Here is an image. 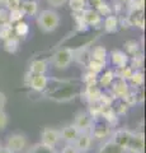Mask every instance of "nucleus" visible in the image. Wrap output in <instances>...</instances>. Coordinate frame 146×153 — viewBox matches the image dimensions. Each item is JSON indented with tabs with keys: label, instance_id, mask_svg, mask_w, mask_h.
<instances>
[{
	"label": "nucleus",
	"instance_id": "obj_1",
	"mask_svg": "<svg viewBox=\"0 0 146 153\" xmlns=\"http://www.w3.org/2000/svg\"><path fill=\"white\" fill-rule=\"evenodd\" d=\"M60 25V16L52 9H46L38 13L37 16V26L43 33L54 32Z\"/></svg>",
	"mask_w": 146,
	"mask_h": 153
},
{
	"label": "nucleus",
	"instance_id": "obj_2",
	"mask_svg": "<svg viewBox=\"0 0 146 153\" xmlns=\"http://www.w3.org/2000/svg\"><path fill=\"white\" fill-rule=\"evenodd\" d=\"M75 57V54L71 49L69 47H64V49H60L55 52V54L51 56V64H52L56 69H67L70 65H71L73 60Z\"/></svg>",
	"mask_w": 146,
	"mask_h": 153
},
{
	"label": "nucleus",
	"instance_id": "obj_3",
	"mask_svg": "<svg viewBox=\"0 0 146 153\" xmlns=\"http://www.w3.org/2000/svg\"><path fill=\"white\" fill-rule=\"evenodd\" d=\"M111 124L108 123L104 117H102L101 115L93 117V124L90 128V135L93 138H97V139H102V138H106L111 130Z\"/></svg>",
	"mask_w": 146,
	"mask_h": 153
},
{
	"label": "nucleus",
	"instance_id": "obj_4",
	"mask_svg": "<svg viewBox=\"0 0 146 153\" xmlns=\"http://www.w3.org/2000/svg\"><path fill=\"white\" fill-rule=\"evenodd\" d=\"M60 140H61V135H60V130H57V129L46 128L41 134L42 144L47 148H50V149H54L59 144Z\"/></svg>",
	"mask_w": 146,
	"mask_h": 153
},
{
	"label": "nucleus",
	"instance_id": "obj_5",
	"mask_svg": "<svg viewBox=\"0 0 146 153\" xmlns=\"http://www.w3.org/2000/svg\"><path fill=\"white\" fill-rule=\"evenodd\" d=\"M27 146V138L26 135L19 133L15 134H10L7 139V148H9L13 153H19L26 148Z\"/></svg>",
	"mask_w": 146,
	"mask_h": 153
},
{
	"label": "nucleus",
	"instance_id": "obj_6",
	"mask_svg": "<svg viewBox=\"0 0 146 153\" xmlns=\"http://www.w3.org/2000/svg\"><path fill=\"white\" fill-rule=\"evenodd\" d=\"M109 87H112V94L116 98H126V96L130 93V87L127 84L126 79H122L120 76L117 78H113L112 83Z\"/></svg>",
	"mask_w": 146,
	"mask_h": 153
},
{
	"label": "nucleus",
	"instance_id": "obj_7",
	"mask_svg": "<svg viewBox=\"0 0 146 153\" xmlns=\"http://www.w3.org/2000/svg\"><path fill=\"white\" fill-rule=\"evenodd\" d=\"M92 124H93V117H92L90 114L81 111V112H79L76 116H75L74 125L78 128V130L80 133H83V131H90Z\"/></svg>",
	"mask_w": 146,
	"mask_h": 153
},
{
	"label": "nucleus",
	"instance_id": "obj_8",
	"mask_svg": "<svg viewBox=\"0 0 146 153\" xmlns=\"http://www.w3.org/2000/svg\"><path fill=\"white\" fill-rule=\"evenodd\" d=\"M92 142H93V137L90 135L89 131H83L79 133L78 138L74 142V146L76 147V149L80 153H87L92 147Z\"/></svg>",
	"mask_w": 146,
	"mask_h": 153
},
{
	"label": "nucleus",
	"instance_id": "obj_9",
	"mask_svg": "<svg viewBox=\"0 0 146 153\" xmlns=\"http://www.w3.org/2000/svg\"><path fill=\"white\" fill-rule=\"evenodd\" d=\"M81 17L84 19V22L87 23V26L98 27L99 25H102V16L94 8H89V9L85 8L81 12Z\"/></svg>",
	"mask_w": 146,
	"mask_h": 153
},
{
	"label": "nucleus",
	"instance_id": "obj_10",
	"mask_svg": "<svg viewBox=\"0 0 146 153\" xmlns=\"http://www.w3.org/2000/svg\"><path fill=\"white\" fill-rule=\"evenodd\" d=\"M145 148V139H144V134H134L131 135L128 144L126 147V151H130L132 153H137L144 151Z\"/></svg>",
	"mask_w": 146,
	"mask_h": 153
},
{
	"label": "nucleus",
	"instance_id": "obj_11",
	"mask_svg": "<svg viewBox=\"0 0 146 153\" xmlns=\"http://www.w3.org/2000/svg\"><path fill=\"white\" fill-rule=\"evenodd\" d=\"M79 130L74 124H69V125L64 126L62 130H60V135H61V140H64L65 143H74L75 139L79 135Z\"/></svg>",
	"mask_w": 146,
	"mask_h": 153
},
{
	"label": "nucleus",
	"instance_id": "obj_12",
	"mask_svg": "<svg viewBox=\"0 0 146 153\" xmlns=\"http://www.w3.org/2000/svg\"><path fill=\"white\" fill-rule=\"evenodd\" d=\"M31 78H29V87L34 91H43L47 87L48 79L45 74H32L31 73Z\"/></svg>",
	"mask_w": 146,
	"mask_h": 153
},
{
	"label": "nucleus",
	"instance_id": "obj_13",
	"mask_svg": "<svg viewBox=\"0 0 146 153\" xmlns=\"http://www.w3.org/2000/svg\"><path fill=\"white\" fill-rule=\"evenodd\" d=\"M128 55L126 52L121 51V50H113L111 52V60H112V64L117 66V68H123L128 64Z\"/></svg>",
	"mask_w": 146,
	"mask_h": 153
},
{
	"label": "nucleus",
	"instance_id": "obj_14",
	"mask_svg": "<svg viewBox=\"0 0 146 153\" xmlns=\"http://www.w3.org/2000/svg\"><path fill=\"white\" fill-rule=\"evenodd\" d=\"M103 27H104V31L108 33H114L118 31V27H120V19L114 14H111L104 18V22H103Z\"/></svg>",
	"mask_w": 146,
	"mask_h": 153
},
{
	"label": "nucleus",
	"instance_id": "obj_15",
	"mask_svg": "<svg viewBox=\"0 0 146 153\" xmlns=\"http://www.w3.org/2000/svg\"><path fill=\"white\" fill-rule=\"evenodd\" d=\"M131 135H132V133L128 131V130H118L116 131L114 134L112 135V142L117 143V144H120L121 147H127V144H128V140Z\"/></svg>",
	"mask_w": 146,
	"mask_h": 153
},
{
	"label": "nucleus",
	"instance_id": "obj_16",
	"mask_svg": "<svg viewBox=\"0 0 146 153\" xmlns=\"http://www.w3.org/2000/svg\"><path fill=\"white\" fill-rule=\"evenodd\" d=\"M19 44H21V38L15 35H12L4 40V50L9 52V54H14L19 49Z\"/></svg>",
	"mask_w": 146,
	"mask_h": 153
},
{
	"label": "nucleus",
	"instance_id": "obj_17",
	"mask_svg": "<svg viewBox=\"0 0 146 153\" xmlns=\"http://www.w3.org/2000/svg\"><path fill=\"white\" fill-rule=\"evenodd\" d=\"M126 152L127 151L125 147H121L120 144H117V143L112 140L106 142L99 149V153H126Z\"/></svg>",
	"mask_w": 146,
	"mask_h": 153
},
{
	"label": "nucleus",
	"instance_id": "obj_18",
	"mask_svg": "<svg viewBox=\"0 0 146 153\" xmlns=\"http://www.w3.org/2000/svg\"><path fill=\"white\" fill-rule=\"evenodd\" d=\"M21 9L24 13V16L32 17L38 13V4H37L36 0H24V1H22Z\"/></svg>",
	"mask_w": 146,
	"mask_h": 153
},
{
	"label": "nucleus",
	"instance_id": "obj_19",
	"mask_svg": "<svg viewBox=\"0 0 146 153\" xmlns=\"http://www.w3.org/2000/svg\"><path fill=\"white\" fill-rule=\"evenodd\" d=\"M48 69V64L46 60H34L29 65V73L32 74H45Z\"/></svg>",
	"mask_w": 146,
	"mask_h": 153
},
{
	"label": "nucleus",
	"instance_id": "obj_20",
	"mask_svg": "<svg viewBox=\"0 0 146 153\" xmlns=\"http://www.w3.org/2000/svg\"><path fill=\"white\" fill-rule=\"evenodd\" d=\"M14 33H15V36H18L19 38H24L28 33H29V26H28V23L23 22V21L15 23Z\"/></svg>",
	"mask_w": 146,
	"mask_h": 153
},
{
	"label": "nucleus",
	"instance_id": "obj_21",
	"mask_svg": "<svg viewBox=\"0 0 146 153\" xmlns=\"http://www.w3.org/2000/svg\"><path fill=\"white\" fill-rule=\"evenodd\" d=\"M14 32V27L10 22H5L3 25H0V40H5L9 36H12Z\"/></svg>",
	"mask_w": 146,
	"mask_h": 153
},
{
	"label": "nucleus",
	"instance_id": "obj_22",
	"mask_svg": "<svg viewBox=\"0 0 146 153\" xmlns=\"http://www.w3.org/2000/svg\"><path fill=\"white\" fill-rule=\"evenodd\" d=\"M24 13L22 12V9H14V10H9L8 12V21L12 23H18V22H21L23 21V18H24Z\"/></svg>",
	"mask_w": 146,
	"mask_h": 153
},
{
	"label": "nucleus",
	"instance_id": "obj_23",
	"mask_svg": "<svg viewBox=\"0 0 146 153\" xmlns=\"http://www.w3.org/2000/svg\"><path fill=\"white\" fill-rule=\"evenodd\" d=\"M104 65L106 63H103V61H99V60H95V59H90L88 63V69L89 71H92L94 74H98L101 73V71L104 69Z\"/></svg>",
	"mask_w": 146,
	"mask_h": 153
},
{
	"label": "nucleus",
	"instance_id": "obj_24",
	"mask_svg": "<svg viewBox=\"0 0 146 153\" xmlns=\"http://www.w3.org/2000/svg\"><path fill=\"white\" fill-rule=\"evenodd\" d=\"M92 59H95V60H99V61L106 63V60H107V50L103 46L94 47L93 52H92Z\"/></svg>",
	"mask_w": 146,
	"mask_h": 153
},
{
	"label": "nucleus",
	"instance_id": "obj_25",
	"mask_svg": "<svg viewBox=\"0 0 146 153\" xmlns=\"http://www.w3.org/2000/svg\"><path fill=\"white\" fill-rule=\"evenodd\" d=\"M94 9H95V10L99 13L102 17H108V16H111V14H113V8L106 1V0L104 1H102L101 4H98Z\"/></svg>",
	"mask_w": 146,
	"mask_h": 153
},
{
	"label": "nucleus",
	"instance_id": "obj_26",
	"mask_svg": "<svg viewBox=\"0 0 146 153\" xmlns=\"http://www.w3.org/2000/svg\"><path fill=\"white\" fill-rule=\"evenodd\" d=\"M144 73L140 70H135L132 75L130 76V82L132 83V85H135V87H141V85L144 84Z\"/></svg>",
	"mask_w": 146,
	"mask_h": 153
},
{
	"label": "nucleus",
	"instance_id": "obj_27",
	"mask_svg": "<svg viewBox=\"0 0 146 153\" xmlns=\"http://www.w3.org/2000/svg\"><path fill=\"white\" fill-rule=\"evenodd\" d=\"M73 12H83L87 8V0H67Z\"/></svg>",
	"mask_w": 146,
	"mask_h": 153
},
{
	"label": "nucleus",
	"instance_id": "obj_28",
	"mask_svg": "<svg viewBox=\"0 0 146 153\" xmlns=\"http://www.w3.org/2000/svg\"><path fill=\"white\" fill-rule=\"evenodd\" d=\"M128 61H131V68L132 69H140L144 65V55L137 52V54L132 55V57L128 59Z\"/></svg>",
	"mask_w": 146,
	"mask_h": 153
},
{
	"label": "nucleus",
	"instance_id": "obj_29",
	"mask_svg": "<svg viewBox=\"0 0 146 153\" xmlns=\"http://www.w3.org/2000/svg\"><path fill=\"white\" fill-rule=\"evenodd\" d=\"M139 49H140V45L137 44L136 41L131 40V41H127L125 44V50H126V54L127 55H135L139 52Z\"/></svg>",
	"mask_w": 146,
	"mask_h": 153
},
{
	"label": "nucleus",
	"instance_id": "obj_30",
	"mask_svg": "<svg viewBox=\"0 0 146 153\" xmlns=\"http://www.w3.org/2000/svg\"><path fill=\"white\" fill-rule=\"evenodd\" d=\"M87 94H88V97L90 98V101L93 102V101H98V100H99L102 92H101L99 88L95 87V85H88Z\"/></svg>",
	"mask_w": 146,
	"mask_h": 153
},
{
	"label": "nucleus",
	"instance_id": "obj_31",
	"mask_svg": "<svg viewBox=\"0 0 146 153\" xmlns=\"http://www.w3.org/2000/svg\"><path fill=\"white\" fill-rule=\"evenodd\" d=\"M113 78H114V73H113L112 70H107L104 74H103V76L101 78V83L104 85V87H109Z\"/></svg>",
	"mask_w": 146,
	"mask_h": 153
},
{
	"label": "nucleus",
	"instance_id": "obj_32",
	"mask_svg": "<svg viewBox=\"0 0 146 153\" xmlns=\"http://www.w3.org/2000/svg\"><path fill=\"white\" fill-rule=\"evenodd\" d=\"M134 73V69L131 68V66L126 65L123 68H120V71H118V76L122 79H130V76L132 75Z\"/></svg>",
	"mask_w": 146,
	"mask_h": 153
},
{
	"label": "nucleus",
	"instance_id": "obj_33",
	"mask_svg": "<svg viewBox=\"0 0 146 153\" xmlns=\"http://www.w3.org/2000/svg\"><path fill=\"white\" fill-rule=\"evenodd\" d=\"M7 8V10H14V9H19L22 5V0H7V3L4 4Z\"/></svg>",
	"mask_w": 146,
	"mask_h": 153
},
{
	"label": "nucleus",
	"instance_id": "obj_34",
	"mask_svg": "<svg viewBox=\"0 0 146 153\" xmlns=\"http://www.w3.org/2000/svg\"><path fill=\"white\" fill-rule=\"evenodd\" d=\"M8 123H9V117L7 112L3 110V111H0V131L5 130V128L8 126Z\"/></svg>",
	"mask_w": 146,
	"mask_h": 153
},
{
	"label": "nucleus",
	"instance_id": "obj_35",
	"mask_svg": "<svg viewBox=\"0 0 146 153\" xmlns=\"http://www.w3.org/2000/svg\"><path fill=\"white\" fill-rule=\"evenodd\" d=\"M61 153H80V152L76 149V147L74 146V143H66L65 147L62 148V152Z\"/></svg>",
	"mask_w": 146,
	"mask_h": 153
},
{
	"label": "nucleus",
	"instance_id": "obj_36",
	"mask_svg": "<svg viewBox=\"0 0 146 153\" xmlns=\"http://www.w3.org/2000/svg\"><path fill=\"white\" fill-rule=\"evenodd\" d=\"M46 1L52 8H60V7L65 5V4L67 3V0H46Z\"/></svg>",
	"mask_w": 146,
	"mask_h": 153
},
{
	"label": "nucleus",
	"instance_id": "obj_37",
	"mask_svg": "<svg viewBox=\"0 0 146 153\" xmlns=\"http://www.w3.org/2000/svg\"><path fill=\"white\" fill-rule=\"evenodd\" d=\"M5 22H9L8 21V10L7 9H0V25Z\"/></svg>",
	"mask_w": 146,
	"mask_h": 153
},
{
	"label": "nucleus",
	"instance_id": "obj_38",
	"mask_svg": "<svg viewBox=\"0 0 146 153\" xmlns=\"http://www.w3.org/2000/svg\"><path fill=\"white\" fill-rule=\"evenodd\" d=\"M5 103H7V96L4 94L3 92H0V111H3L4 110Z\"/></svg>",
	"mask_w": 146,
	"mask_h": 153
},
{
	"label": "nucleus",
	"instance_id": "obj_39",
	"mask_svg": "<svg viewBox=\"0 0 146 153\" xmlns=\"http://www.w3.org/2000/svg\"><path fill=\"white\" fill-rule=\"evenodd\" d=\"M88 1H89V4H90L92 7L95 8V7L98 5V4H101L102 1H104V0H88Z\"/></svg>",
	"mask_w": 146,
	"mask_h": 153
},
{
	"label": "nucleus",
	"instance_id": "obj_40",
	"mask_svg": "<svg viewBox=\"0 0 146 153\" xmlns=\"http://www.w3.org/2000/svg\"><path fill=\"white\" fill-rule=\"evenodd\" d=\"M0 153H13L9 148H7V147H1L0 146Z\"/></svg>",
	"mask_w": 146,
	"mask_h": 153
},
{
	"label": "nucleus",
	"instance_id": "obj_41",
	"mask_svg": "<svg viewBox=\"0 0 146 153\" xmlns=\"http://www.w3.org/2000/svg\"><path fill=\"white\" fill-rule=\"evenodd\" d=\"M128 1L130 0H116V3H120V4H122V5H123V4H127Z\"/></svg>",
	"mask_w": 146,
	"mask_h": 153
},
{
	"label": "nucleus",
	"instance_id": "obj_42",
	"mask_svg": "<svg viewBox=\"0 0 146 153\" xmlns=\"http://www.w3.org/2000/svg\"><path fill=\"white\" fill-rule=\"evenodd\" d=\"M7 3V0H0V5H4Z\"/></svg>",
	"mask_w": 146,
	"mask_h": 153
}]
</instances>
